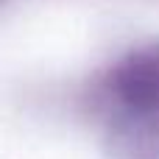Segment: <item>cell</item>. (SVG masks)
I'll list each match as a JSON object with an SVG mask.
<instances>
[{"label":"cell","mask_w":159,"mask_h":159,"mask_svg":"<svg viewBox=\"0 0 159 159\" xmlns=\"http://www.w3.org/2000/svg\"><path fill=\"white\" fill-rule=\"evenodd\" d=\"M120 98L137 112L159 109V45L131 53L115 75Z\"/></svg>","instance_id":"1"}]
</instances>
